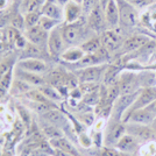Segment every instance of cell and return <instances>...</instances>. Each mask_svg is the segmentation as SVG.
<instances>
[{
    "mask_svg": "<svg viewBox=\"0 0 156 156\" xmlns=\"http://www.w3.org/2000/svg\"><path fill=\"white\" fill-rule=\"evenodd\" d=\"M117 2L119 6V13H120L119 28L132 29L136 27L140 20L136 7L127 0H117Z\"/></svg>",
    "mask_w": 156,
    "mask_h": 156,
    "instance_id": "2",
    "label": "cell"
},
{
    "mask_svg": "<svg viewBox=\"0 0 156 156\" xmlns=\"http://www.w3.org/2000/svg\"><path fill=\"white\" fill-rule=\"evenodd\" d=\"M151 126H153V129L155 130V133H156V119H155V121L151 124Z\"/></svg>",
    "mask_w": 156,
    "mask_h": 156,
    "instance_id": "46",
    "label": "cell"
},
{
    "mask_svg": "<svg viewBox=\"0 0 156 156\" xmlns=\"http://www.w3.org/2000/svg\"><path fill=\"white\" fill-rule=\"evenodd\" d=\"M23 34L28 40L29 43L35 44L39 48L48 51V37H49V32L44 30L42 27L37 25L32 28H28L23 30Z\"/></svg>",
    "mask_w": 156,
    "mask_h": 156,
    "instance_id": "12",
    "label": "cell"
},
{
    "mask_svg": "<svg viewBox=\"0 0 156 156\" xmlns=\"http://www.w3.org/2000/svg\"><path fill=\"white\" fill-rule=\"evenodd\" d=\"M13 69L9 72H7L6 75L2 77V79L0 80V103L5 99V97H6L8 93H11L12 83H13V79H14Z\"/></svg>",
    "mask_w": 156,
    "mask_h": 156,
    "instance_id": "28",
    "label": "cell"
},
{
    "mask_svg": "<svg viewBox=\"0 0 156 156\" xmlns=\"http://www.w3.org/2000/svg\"><path fill=\"white\" fill-rule=\"evenodd\" d=\"M104 132V144L107 147H115L119 140L126 134V126L120 120L108 118Z\"/></svg>",
    "mask_w": 156,
    "mask_h": 156,
    "instance_id": "4",
    "label": "cell"
},
{
    "mask_svg": "<svg viewBox=\"0 0 156 156\" xmlns=\"http://www.w3.org/2000/svg\"><path fill=\"white\" fill-rule=\"evenodd\" d=\"M47 1H49V2H57V0H47Z\"/></svg>",
    "mask_w": 156,
    "mask_h": 156,
    "instance_id": "50",
    "label": "cell"
},
{
    "mask_svg": "<svg viewBox=\"0 0 156 156\" xmlns=\"http://www.w3.org/2000/svg\"><path fill=\"white\" fill-rule=\"evenodd\" d=\"M41 120H42L44 124L41 125L40 132L43 134V136L46 137L47 140H52V139H56V137L64 136L63 129H61L57 126H55V125H52V124H50V122L46 121V120H43L42 118H41Z\"/></svg>",
    "mask_w": 156,
    "mask_h": 156,
    "instance_id": "26",
    "label": "cell"
},
{
    "mask_svg": "<svg viewBox=\"0 0 156 156\" xmlns=\"http://www.w3.org/2000/svg\"><path fill=\"white\" fill-rule=\"evenodd\" d=\"M154 100H156L155 86H147V87L140 89L136 99L134 100V103L132 104V106H130L129 108L125 112V114L122 115V119H124L126 115H128L130 112H133V111H135V110H139V108H143V107H146L147 105H149L150 103H153ZM122 119H121V121H122Z\"/></svg>",
    "mask_w": 156,
    "mask_h": 156,
    "instance_id": "10",
    "label": "cell"
},
{
    "mask_svg": "<svg viewBox=\"0 0 156 156\" xmlns=\"http://www.w3.org/2000/svg\"><path fill=\"white\" fill-rule=\"evenodd\" d=\"M39 25L42 27L44 30H47V32H50V30H52L54 28H56V27L59 26V25H62V23H61V22H58V21H56V20L50 19V18H48V16L41 15V19H40Z\"/></svg>",
    "mask_w": 156,
    "mask_h": 156,
    "instance_id": "35",
    "label": "cell"
},
{
    "mask_svg": "<svg viewBox=\"0 0 156 156\" xmlns=\"http://www.w3.org/2000/svg\"><path fill=\"white\" fill-rule=\"evenodd\" d=\"M9 2H11V0H0V12L6 11L9 6Z\"/></svg>",
    "mask_w": 156,
    "mask_h": 156,
    "instance_id": "41",
    "label": "cell"
},
{
    "mask_svg": "<svg viewBox=\"0 0 156 156\" xmlns=\"http://www.w3.org/2000/svg\"><path fill=\"white\" fill-rule=\"evenodd\" d=\"M122 156H136V155H130V154H126V153H122Z\"/></svg>",
    "mask_w": 156,
    "mask_h": 156,
    "instance_id": "48",
    "label": "cell"
},
{
    "mask_svg": "<svg viewBox=\"0 0 156 156\" xmlns=\"http://www.w3.org/2000/svg\"><path fill=\"white\" fill-rule=\"evenodd\" d=\"M127 1H132V0H127Z\"/></svg>",
    "mask_w": 156,
    "mask_h": 156,
    "instance_id": "52",
    "label": "cell"
},
{
    "mask_svg": "<svg viewBox=\"0 0 156 156\" xmlns=\"http://www.w3.org/2000/svg\"><path fill=\"white\" fill-rule=\"evenodd\" d=\"M13 1H14V4L16 5V7H18V6H19V5H20V2H21L22 0H13Z\"/></svg>",
    "mask_w": 156,
    "mask_h": 156,
    "instance_id": "45",
    "label": "cell"
},
{
    "mask_svg": "<svg viewBox=\"0 0 156 156\" xmlns=\"http://www.w3.org/2000/svg\"><path fill=\"white\" fill-rule=\"evenodd\" d=\"M151 40L147 36V35H142V34H136V35H132L129 37L125 39L122 47L120 49L121 54L128 55V54H133V52L137 51L140 49H142L144 46H147Z\"/></svg>",
    "mask_w": 156,
    "mask_h": 156,
    "instance_id": "14",
    "label": "cell"
},
{
    "mask_svg": "<svg viewBox=\"0 0 156 156\" xmlns=\"http://www.w3.org/2000/svg\"><path fill=\"white\" fill-rule=\"evenodd\" d=\"M18 11L22 15L29 13V12H35V11H41V6L37 4L36 0H22L18 6Z\"/></svg>",
    "mask_w": 156,
    "mask_h": 156,
    "instance_id": "31",
    "label": "cell"
},
{
    "mask_svg": "<svg viewBox=\"0 0 156 156\" xmlns=\"http://www.w3.org/2000/svg\"><path fill=\"white\" fill-rule=\"evenodd\" d=\"M41 14L50 18V19L56 20L61 23H64V8L57 2L47 1L46 4L41 7Z\"/></svg>",
    "mask_w": 156,
    "mask_h": 156,
    "instance_id": "20",
    "label": "cell"
},
{
    "mask_svg": "<svg viewBox=\"0 0 156 156\" xmlns=\"http://www.w3.org/2000/svg\"><path fill=\"white\" fill-rule=\"evenodd\" d=\"M62 35L66 47H78L86 40L97 35L90 29L85 18L72 23H62Z\"/></svg>",
    "mask_w": 156,
    "mask_h": 156,
    "instance_id": "1",
    "label": "cell"
},
{
    "mask_svg": "<svg viewBox=\"0 0 156 156\" xmlns=\"http://www.w3.org/2000/svg\"><path fill=\"white\" fill-rule=\"evenodd\" d=\"M68 47L65 44L62 35V25L54 28L49 32L48 37V54L52 58H59Z\"/></svg>",
    "mask_w": 156,
    "mask_h": 156,
    "instance_id": "5",
    "label": "cell"
},
{
    "mask_svg": "<svg viewBox=\"0 0 156 156\" xmlns=\"http://www.w3.org/2000/svg\"><path fill=\"white\" fill-rule=\"evenodd\" d=\"M141 146H142V143L140 142L136 137H134L133 135L126 133L124 136L119 140L115 148L118 150H120V151H122V153H126V154L136 155L140 151Z\"/></svg>",
    "mask_w": 156,
    "mask_h": 156,
    "instance_id": "16",
    "label": "cell"
},
{
    "mask_svg": "<svg viewBox=\"0 0 156 156\" xmlns=\"http://www.w3.org/2000/svg\"><path fill=\"white\" fill-rule=\"evenodd\" d=\"M144 108H146V110L148 111L149 113H151V114L156 118V100H154L153 103H150L149 105H147Z\"/></svg>",
    "mask_w": 156,
    "mask_h": 156,
    "instance_id": "40",
    "label": "cell"
},
{
    "mask_svg": "<svg viewBox=\"0 0 156 156\" xmlns=\"http://www.w3.org/2000/svg\"><path fill=\"white\" fill-rule=\"evenodd\" d=\"M5 58V57H2V56H0V63H1V61Z\"/></svg>",
    "mask_w": 156,
    "mask_h": 156,
    "instance_id": "51",
    "label": "cell"
},
{
    "mask_svg": "<svg viewBox=\"0 0 156 156\" xmlns=\"http://www.w3.org/2000/svg\"><path fill=\"white\" fill-rule=\"evenodd\" d=\"M100 156H122V151L118 150L115 147L104 146L100 150Z\"/></svg>",
    "mask_w": 156,
    "mask_h": 156,
    "instance_id": "39",
    "label": "cell"
},
{
    "mask_svg": "<svg viewBox=\"0 0 156 156\" xmlns=\"http://www.w3.org/2000/svg\"><path fill=\"white\" fill-rule=\"evenodd\" d=\"M107 65L108 63L80 68V69L73 70V73L77 76L79 83H98V84H100L104 79Z\"/></svg>",
    "mask_w": 156,
    "mask_h": 156,
    "instance_id": "3",
    "label": "cell"
},
{
    "mask_svg": "<svg viewBox=\"0 0 156 156\" xmlns=\"http://www.w3.org/2000/svg\"><path fill=\"white\" fill-rule=\"evenodd\" d=\"M156 155V143L155 141L143 143L139 151V156H155Z\"/></svg>",
    "mask_w": 156,
    "mask_h": 156,
    "instance_id": "36",
    "label": "cell"
},
{
    "mask_svg": "<svg viewBox=\"0 0 156 156\" xmlns=\"http://www.w3.org/2000/svg\"><path fill=\"white\" fill-rule=\"evenodd\" d=\"M0 40H2V29H0Z\"/></svg>",
    "mask_w": 156,
    "mask_h": 156,
    "instance_id": "49",
    "label": "cell"
},
{
    "mask_svg": "<svg viewBox=\"0 0 156 156\" xmlns=\"http://www.w3.org/2000/svg\"><path fill=\"white\" fill-rule=\"evenodd\" d=\"M99 100H100V87L94 90V91L85 93L80 103L85 106H94L96 107L99 103Z\"/></svg>",
    "mask_w": 156,
    "mask_h": 156,
    "instance_id": "32",
    "label": "cell"
},
{
    "mask_svg": "<svg viewBox=\"0 0 156 156\" xmlns=\"http://www.w3.org/2000/svg\"><path fill=\"white\" fill-rule=\"evenodd\" d=\"M15 66H18L22 70H26L29 72H34L37 75L44 76L49 71L48 63L43 58H19Z\"/></svg>",
    "mask_w": 156,
    "mask_h": 156,
    "instance_id": "13",
    "label": "cell"
},
{
    "mask_svg": "<svg viewBox=\"0 0 156 156\" xmlns=\"http://www.w3.org/2000/svg\"><path fill=\"white\" fill-rule=\"evenodd\" d=\"M119 28L117 29H107L103 34H100V40L103 48H105L111 55L120 52V49L122 47L125 39L121 36V34L118 32Z\"/></svg>",
    "mask_w": 156,
    "mask_h": 156,
    "instance_id": "8",
    "label": "cell"
},
{
    "mask_svg": "<svg viewBox=\"0 0 156 156\" xmlns=\"http://www.w3.org/2000/svg\"><path fill=\"white\" fill-rule=\"evenodd\" d=\"M54 156H75V155H72L70 153H66V151H63V150L55 149L54 148Z\"/></svg>",
    "mask_w": 156,
    "mask_h": 156,
    "instance_id": "42",
    "label": "cell"
},
{
    "mask_svg": "<svg viewBox=\"0 0 156 156\" xmlns=\"http://www.w3.org/2000/svg\"><path fill=\"white\" fill-rule=\"evenodd\" d=\"M111 57V54L105 48H101L100 50L93 54H85L84 57L77 62L76 64H72L76 69H80V68H86V66H93V65H100L108 63Z\"/></svg>",
    "mask_w": 156,
    "mask_h": 156,
    "instance_id": "11",
    "label": "cell"
},
{
    "mask_svg": "<svg viewBox=\"0 0 156 156\" xmlns=\"http://www.w3.org/2000/svg\"><path fill=\"white\" fill-rule=\"evenodd\" d=\"M118 84L120 89V96L121 94H129L139 91L140 83V76L133 71H121L118 78Z\"/></svg>",
    "mask_w": 156,
    "mask_h": 156,
    "instance_id": "9",
    "label": "cell"
},
{
    "mask_svg": "<svg viewBox=\"0 0 156 156\" xmlns=\"http://www.w3.org/2000/svg\"><path fill=\"white\" fill-rule=\"evenodd\" d=\"M41 118L43 120L48 121V122H50V124L59 127L61 129H63V132H65L66 128L70 127L69 118L65 115L64 112L59 111L58 107L57 108H51V110H49L46 113L41 114Z\"/></svg>",
    "mask_w": 156,
    "mask_h": 156,
    "instance_id": "15",
    "label": "cell"
},
{
    "mask_svg": "<svg viewBox=\"0 0 156 156\" xmlns=\"http://www.w3.org/2000/svg\"><path fill=\"white\" fill-rule=\"evenodd\" d=\"M85 52L83 51V49L80 47H69L66 48L63 54L61 55L59 59L62 62H64L66 64H76L77 62H79L80 59L84 57Z\"/></svg>",
    "mask_w": 156,
    "mask_h": 156,
    "instance_id": "23",
    "label": "cell"
},
{
    "mask_svg": "<svg viewBox=\"0 0 156 156\" xmlns=\"http://www.w3.org/2000/svg\"><path fill=\"white\" fill-rule=\"evenodd\" d=\"M99 4V0H83V4H82V7H83V14H84V18H86L90 12L94 7Z\"/></svg>",
    "mask_w": 156,
    "mask_h": 156,
    "instance_id": "38",
    "label": "cell"
},
{
    "mask_svg": "<svg viewBox=\"0 0 156 156\" xmlns=\"http://www.w3.org/2000/svg\"><path fill=\"white\" fill-rule=\"evenodd\" d=\"M13 72L14 77L26 82L29 85H32L33 87H42L43 85L47 84L44 76H42V75H37V73H34V72L22 70V69H20L18 66H14Z\"/></svg>",
    "mask_w": 156,
    "mask_h": 156,
    "instance_id": "17",
    "label": "cell"
},
{
    "mask_svg": "<svg viewBox=\"0 0 156 156\" xmlns=\"http://www.w3.org/2000/svg\"><path fill=\"white\" fill-rule=\"evenodd\" d=\"M72 1L77 2V4H79V5H82V4H83V0H72Z\"/></svg>",
    "mask_w": 156,
    "mask_h": 156,
    "instance_id": "47",
    "label": "cell"
},
{
    "mask_svg": "<svg viewBox=\"0 0 156 156\" xmlns=\"http://www.w3.org/2000/svg\"><path fill=\"white\" fill-rule=\"evenodd\" d=\"M44 55H48V56H49L48 51H46V50L39 48L37 46L32 44V43L28 42V44H27V46L21 50V52H20L19 58H30V57H33V58L44 59V57H43ZM49 57H50V56H49Z\"/></svg>",
    "mask_w": 156,
    "mask_h": 156,
    "instance_id": "25",
    "label": "cell"
},
{
    "mask_svg": "<svg viewBox=\"0 0 156 156\" xmlns=\"http://www.w3.org/2000/svg\"><path fill=\"white\" fill-rule=\"evenodd\" d=\"M155 119L156 118L151 113H149L148 111L143 107V108H139V110L130 112L128 115H126L122 119V122L124 124H126V122H135V124H142L151 126V124L155 121Z\"/></svg>",
    "mask_w": 156,
    "mask_h": 156,
    "instance_id": "18",
    "label": "cell"
},
{
    "mask_svg": "<svg viewBox=\"0 0 156 156\" xmlns=\"http://www.w3.org/2000/svg\"><path fill=\"white\" fill-rule=\"evenodd\" d=\"M105 18L108 29H117L120 23V13H119V6L117 0H110L104 8Z\"/></svg>",
    "mask_w": 156,
    "mask_h": 156,
    "instance_id": "19",
    "label": "cell"
},
{
    "mask_svg": "<svg viewBox=\"0 0 156 156\" xmlns=\"http://www.w3.org/2000/svg\"><path fill=\"white\" fill-rule=\"evenodd\" d=\"M16 112L19 114L22 124L28 127L32 122V115H30V108H28L23 105H16Z\"/></svg>",
    "mask_w": 156,
    "mask_h": 156,
    "instance_id": "34",
    "label": "cell"
},
{
    "mask_svg": "<svg viewBox=\"0 0 156 156\" xmlns=\"http://www.w3.org/2000/svg\"><path fill=\"white\" fill-rule=\"evenodd\" d=\"M85 19H86L87 26L90 27V29L94 34H97V35H100L105 30L108 29L107 22H106V18H105L104 8L101 7L100 4H98Z\"/></svg>",
    "mask_w": 156,
    "mask_h": 156,
    "instance_id": "6",
    "label": "cell"
},
{
    "mask_svg": "<svg viewBox=\"0 0 156 156\" xmlns=\"http://www.w3.org/2000/svg\"><path fill=\"white\" fill-rule=\"evenodd\" d=\"M40 89H41V90H42V92H43L47 97L51 100L52 103H55V104L62 103V101L64 100L65 97L62 94V92L59 91V90H57L56 87L51 86V85L46 84V85H43L42 87H40Z\"/></svg>",
    "mask_w": 156,
    "mask_h": 156,
    "instance_id": "29",
    "label": "cell"
},
{
    "mask_svg": "<svg viewBox=\"0 0 156 156\" xmlns=\"http://www.w3.org/2000/svg\"><path fill=\"white\" fill-rule=\"evenodd\" d=\"M63 8H64V23H72L84 18L82 5L72 0H70L65 6H63Z\"/></svg>",
    "mask_w": 156,
    "mask_h": 156,
    "instance_id": "21",
    "label": "cell"
},
{
    "mask_svg": "<svg viewBox=\"0 0 156 156\" xmlns=\"http://www.w3.org/2000/svg\"><path fill=\"white\" fill-rule=\"evenodd\" d=\"M27 100L29 101H33V103H37V104H44V105H49V106H54V107H58L57 104L52 103L49 98L47 97L46 94L42 92V90L40 87H33L32 90L27 92L26 94L23 96Z\"/></svg>",
    "mask_w": 156,
    "mask_h": 156,
    "instance_id": "24",
    "label": "cell"
},
{
    "mask_svg": "<svg viewBox=\"0 0 156 156\" xmlns=\"http://www.w3.org/2000/svg\"><path fill=\"white\" fill-rule=\"evenodd\" d=\"M78 141L80 143V146L83 148H90L92 144H93V140L92 136H90L86 132H80L78 134Z\"/></svg>",
    "mask_w": 156,
    "mask_h": 156,
    "instance_id": "37",
    "label": "cell"
},
{
    "mask_svg": "<svg viewBox=\"0 0 156 156\" xmlns=\"http://www.w3.org/2000/svg\"><path fill=\"white\" fill-rule=\"evenodd\" d=\"M125 126H126V133H128V134L133 135L134 137H136L142 144L156 140L155 130L153 129V127H150L148 125L126 122Z\"/></svg>",
    "mask_w": 156,
    "mask_h": 156,
    "instance_id": "7",
    "label": "cell"
},
{
    "mask_svg": "<svg viewBox=\"0 0 156 156\" xmlns=\"http://www.w3.org/2000/svg\"><path fill=\"white\" fill-rule=\"evenodd\" d=\"M79 47L83 49V51L85 54H93V52H97L98 50H100L103 48V44H101L100 36L99 35H93L92 37L86 40L84 43H82Z\"/></svg>",
    "mask_w": 156,
    "mask_h": 156,
    "instance_id": "27",
    "label": "cell"
},
{
    "mask_svg": "<svg viewBox=\"0 0 156 156\" xmlns=\"http://www.w3.org/2000/svg\"><path fill=\"white\" fill-rule=\"evenodd\" d=\"M36 1H37V4H39L41 7L43 6V5H44V4L47 2V0H36Z\"/></svg>",
    "mask_w": 156,
    "mask_h": 156,
    "instance_id": "44",
    "label": "cell"
},
{
    "mask_svg": "<svg viewBox=\"0 0 156 156\" xmlns=\"http://www.w3.org/2000/svg\"><path fill=\"white\" fill-rule=\"evenodd\" d=\"M33 86L28 83L21 80L19 78L14 77L13 83H12V89H11V94L12 96H25L29 90H32Z\"/></svg>",
    "mask_w": 156,
    "mask_h": 156,
    "instance_id": "30",
    "label": "cell"
},
{
    "mask_svg": "<svg viewBox=\"0 0 156 156\" xmlns=\"http://www.w3.org/2000/svg\"><path fill=\"white\" fill-rule=\"evenodd\" d=\"M41 11H35V12H29L23 15L25 18V29L32 28V27L37 26L40 23V19H41Z\"/></svg>",
    "mask_w": 156,
    "mask_h": 156,
    "instance_id": "33",
    "label": "cell"
},
{
    "mask_svg": "<svg viewBox=\"0 0 156 156\" xmlns=\"http://www.w3.org/2000/svg\"><path fill=\"white\" fill-rule=\"evenodd\" d=\"M108 1H110V0H99V4L101 5L103 8H105V6L107 5V2H108Z\"/></svg>",
    "mask_w": 156,
    "mask_h": 156,
    "instance_id": "43",
    "label": "cell"
},
{
    "mask_svg": "<svg viewBox=\"0 0 156 156\" xmlns=\"http://www.w3.org/2000/svg\"><path fill=\"white\" fill-rule=\"evenodd\" d=\"M50 146L55 149H59L66 151V153H70L75 156H80V153L78 151V149L75 147V144L65 136L56 137V139H52V140H48Z\"/></svg>",
    "mask_w": 156,
    "mask_h": 156,
    "instance_id": "22",
    "label": "cell"
}]
</instances>
